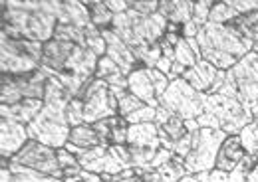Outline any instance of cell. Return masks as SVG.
<instances>
[{
	"label": "cell",
	"instance_id": "6f0895ef",
	"mask_svg": "<svg viewBox=\"0 0 258 182\" xmlns=\"http://www.w3.org/2000/svg\"><path fill=\"white\" fill-rule=\"evenodd\" d=\"M256 168H258V162H256Z\"/></svg>",
	"mask_w": 258,
	"mask_h": 182
},
{
	"label": "cell",
	"instance_id": "8d00e7d4",
	"mask_svg": "<svg viewBox=\"0 0 258 182\" xmlns=\"http://www.w3.org/2000/svg\"><path fill=\"white\" fill-rule=\"evenodd\" d=\"M129 10L141 16H153L159 10V0H127Z\"/></svg>",
	"mask_w": 258,
	"mask_h": 182
},
{
	"label": "cell",
	"instance_id": "4fadbf2b",
	"mask_svg": "<svg viewBox=\"0 0 258 182\" xmlns=\"http://www.w3.org/2000/svg\"><path fill=\"white\" fill-rule=\"evenodd\" d=\"M101 36H103V40H105V44H107V54H105V56L115 61L127 75L131 73V71H135V69L145 67L141 61L135 58L133 50H131L127 44H125L115 32L111 30V28L101 30Z\"/></svg>",
	"mask_w": 258,
	"mask_h": 182
},
{
	"label": "cell",
	"instance_id": "52a82bcc",
	"mask_svg": "<svg viewBox=\"0 0 258 182\" xmlns=\"http://www.w3.org/2000/svg\"><path fill=\"white\" fill-rule=\"evenodd\" d=\"M226 137L228 135L221 129H199V131H195L191 152L185 156L187 174H199V172L215 168L219 149L225 143Z\"/></svg>",
	"mask_w": 258,
	"mask_h": 182
},
{
	"label": "cell",
	"instance_id": "d590c367",
	"mask_svg": "<svg viewBox=\"0 0 258 182\" xmlns=\"http://www.w3.org/2000/svg\"><path fill=\"white\" fill-rule=\"evenodd\" d=\"M68 123L70 127H78L84 125V103L80 97H72L68 103Z\"/></svg>",
	"mask_w": 258,
	"mask_h": 182
},
{
	"label": "cell",
	"instance_id": "7dc6e473",
	"mask_svg": "<svg viewBox=\"0 0 258 182\" xmlns=\"http://www.w3.org/2000/svg\"><path fill=\"white\" fill-rule=\"evenodd\" d=\"M105 6L113 12V14H123L129 10V2L127 0H103Z\"/></svg>",
	"mask_w": 258,
	"mask_h": 182
},
{
	"label": "cell",
	"instance_id": "4dcf8cb0",
	"mask_svg": "<svg viewBox=\"0 0 258 182\" xmlns=\"http://www.w3.org/2000/svg\"><path fill=\"white\" fill-rule=\"evenodd\" d=\"M10 170H12V182H64L62 178L40 174L36 170H30L26 166H18V164H12Z\"/></svg>",
	"mask_w": 258,
	"mask_h": 182
},
{
	"label": "cell",
	"instance_id": "11a10c76",
	"mask_svg": "<svg viewBox=\"0 0 258 182\" xmlns=\"http://www.w3.org/2000/svg\"><path fill=\"white\" fill-rule=\"evenodd\" d=\"M250 127H252V133H254V137H256V143H258V119L250 123Z\"/></svg>",
	"mask_w": 258,
	"mask_h": 182
},
{
	"label": "cell",
	"instance_id": "8fae6325",
	"mask_svg": "<svg viewBox=\"0 0 258 182\" xmlns=\"http://www.w3.org/2000/svg\"><path fill=\"white\" fill-rule=\"evenodd\" d=\"M127 149L131 154L133 168H149L151 160L161 149L159 133L155 123H137L129 125L127 131Z\"/></svg>",
	"mask_w": 258,
	"mask_h": 182
},
{
	"label": "cell",
	"instance_id": "b9f144b4",
	"mask_svg": "<svg viewBox=\"0 0 258 182\" xmlns=\"http://www.w3.org/2000/svg\"><path fill=\"white\" fill-rule=\"evenodd\" d=\"M149 71H151V79H153V85H155V91H157V97H161L163 93L167 91V87H169V77L165 75V73H161L159 69H155V67H149Z\"/></svg>",
	"mask_w": 258,
	"mask_h": 182
},
{
	"label": "cell",
	"instance_id": "e575fe53",
	"mask_svg": "<svg viewBox=\"0 0 258 182\" xmlns=\"http://www.w3.org/2000/svg\"><path fill=\"white\" fill-rule=\"evenodd\" d=\"M215 0H197L193 8V22L203 28L205 24H209V14H211V8H213Z\"/></svg>",
	"mask_w": 258,
	"mask_h": 182
},
{
	"label": "cell",
	"instance_id": "1f68e13d",
	"mask_svg": "<svg viewBox=\"0 0 258 182\" xmlns=\"http://www.w3.org/2000/svg\"><path fill=\"white\" fill-rule=\"evenodd\" d=\"M84 32H86V48L92 50L97 58H103L107 54V44L101 36V30L96 28L94 24H90V26L84 28Z\"/></svg>",
	"mask_w": 258,
	"mask_h": 182
},
{
	"label": "cell",
	"instance_id": "9c48e42d",
	"mask_svg": "<svg viewBox=\"0 0 258 182\" xmlns=\"http://www.w3.org/2000/svg\"><path fill=\"white\" fill-rule=\"evenodd\" d=\"M159 105L183 119H197L205 113V93L197 91L183 77H179L169 83L167 91L159 97Z\"/></svg>",
	"mask_w": 258,
	"mask_h": 182
},
{
	"label": "cell",
	"instance_id": "f5cc1de1",
	"mask_svg": "<svg viewBox=\"0 0 258 182\" xmlns=\"http://www.w3.org/2000/svg\"><path fill=\"white\" fill-rule=\"evenodd\" d=\"M0 182H12V170L10 168H0Z\"/></svg>",
	"mask_w": 258,
	"mask_h": 182
},
{
	"label": "cell",
	"instance_id": "60d3db41",
	"mask_svg": "<svg viewBox=\"0 0 258 182\" xmlns=\"http://www.w3.org/2000/svg\"><path fill=\"white\" fill-rule=\"evenodd\" d=\"M226 2H228L240 16L258 12V0H226Z\"/></svg>",
	"mask_w": 258,
	"mask_h": 182
},
{
	"label": "cell",
	"instance_id": "e0dca14e",
	"mask_svg": "<svg viewBox=\"0 0 258 182\" xmlns=\"http://www.w3.org/2000/svg\"><path fill=\"white\" fill-rule=\"evenodd\" d=\"M127 89L139 97L145 105L149 107H159V97H157V91L153 85V79H151V71L149 67H141V69H135L127 75Z\"/></svg>",
	"mask_w": 258,
	"mask_h": 182
},
{
	"label": "cell",
	"instance_id": "ba28073f",
	"mask_svg": "<svg viewBox=\"0 0 258 182\" xmlns=\"http://www.w3.org/2000/svg\"><path fill=\"white\" fill-rule=\"evenodd\" d=\"M78 97L84 103V121L88 125H94L101 119L117 115V107H119L117 97L111 89V85L103 79L92 77Z\"/></svg>",
	"mask_w": 258,
	"mask_h": 182
},
{
	"label": "cell",
	"instance_id": "f1b7e54d",
	"mask_svg": "<svg viewBox=\"0 0 258 182\" xmlns=\"http://www.w3.org/2000/svg\"><path fill=\"white\" fill-rule=\"evenodd\" d=\"M236 16H238V12H236L226 0H219V2H215L213 8H211L209 22H211V24H230Z\"/></svg>",
	"mask_w": 258,
	"mask_h": 182
},
{
	"label": "cell",
	"instance_id": "ab89813d",
	"mask_svg": "<svg viewBox=\"0 0 258 182\" xmlns=\"http://www.w3.org/2000/svg\"><path fill=\"white\" fill-rule=\"evenodd\" d=\"M201 182H230V172L221 170V168H211V170H205V172H199L195 174Z\"/></svg>",
	"mask_w": 258,
	"mask_h": 182
},
{
	"label": "cell",
	"instance_id": "d6986e66",
	"mask_svg": "<svg viewBox=\"0 0 258 182\" xmlns=\"http://www.w3.org/2000/svg\"><path fill=\"white\" fill-rule=\"evenodd\" d=\"M14 85L22 93L24 99H42L46 95V83H48V73L44 69H36L32 73L24 75H10Z\"/></svg>",
	"mask_w": 258,
	"mask_h": 182
},
{
	"label": "cell",
	"instance_id": "f546056e",
	"mask_svg": "<svg viewBox=\"0 0 258 182\" xmlns=\"http://www.w3.org/2000/svg\"><path fill=\"white\" fill-rule=\"evenodd\" d=\"M54 40L86 46V32H84V28L74 26V24H58L56 32H54Z\"/></svg>",
	"mask_w": 258,
	"mask_h": 182
},
{
	"label": "cell",
	"instance_id": "7402d4cb",
	"mask_svg": "<svg viewBox=\"0 0 258 182\" xmlns=\"http://www.w3.org/2000/svg\"><path fill=\"white\" fill-rule=\"evenodd\" d=\"M217 73H219V69H217L215 65H211L209 61L201 60L199 63H195L193 67H187L181 77L197 91L207 93V91L211 89V85H213Z\"/></svg>",
	"mask_w": 258,
	"mask_h": 182
},
{
	"label": "cell",
	"instance_id": "ac0fdd59",
	"mask_svg": "<svg viewBox=\"0 0 258 182\" xmlns=\"http://www.w3.org/2000/svg\"><path fill=\"white\" fill-rule=\"evenodd\" d=\"M94 129L101 137L103 145H127V131L129 123L125 117H107L101 121L94 123Z\"/></svg>",
	"mask_w": 258,
	"mask_h": 182
},
{
	"label": "cell",
	"instance_id": "cb8c5ba5",
	"mask_svg": "<svg viewBox=\"0 0 258 182\" xmlns=\"http://www.w3.org/2000/svg\"><path fill=\"white\" fill-rule=\"evenodd\" d=\"M68 143L74 145V147H78L80 151H90V149H96L99 145H103V141L97 135L94 125H88V123L78 125V127H72Z\"/></svg>",
	"mask_w": 258,
	"mask_h": 182
},
{
	"label": "cell",
	"instance_id": "d6a6232c",
	"mask_svg": "<svg viewBox=\"0 0 258 182\" xmlns=\"http://www.w3.org/2000/svg\"><path fill=\"white\" fill-rule=\"evenodd\" d=\"M58 160H60V166L64 170V178L66 176H76V174H80L84 170L82 164H80V160H78V156L74 152L68 151L66 147L58 149Z\"/></svg>",
	"mask_w": 258,
	"mask_h": 182
},
{
	"label": "cell",
	"instance_id": "ffe728a7",
	"mask_svg": "<svg viewBox=\"0 0 258 182\" xmlns=\"http://www.w3.org/2000/svg\"><path fill=\"white\" fill-rule=\"evenodd\" d=\"M44 101L42 99H22L16 105H0V119L30 125L36 119V115L42 111Z\"/></svg>",
	"mask_w": 258,
	"mask_h": 182
},
{
	"label": "cell",
	"instance_id": "816d5d0a",
	"mask_svg": "<svg viewBox=\"0 0 258 182\" xmlns=\"http://www.w3.org/2000/svg\"><path fill=\"white\" fill-rule=\"evenodd\" d=\"M155 69H159L161 73H165V75H169V73H171V69H173V61L167 60V58H161V60L157 61Z\"/></svg>",
	"mask_w": 258,
	"mask_h": 182
},
{
	"label": "cell",
	"instance_id": "484cf974",
	"mask_svg": "<svg viewBox=\"0 0 258 182\" xmlns=\"http://www.w3.org/2000/svg\"><path fill=\"white\" fill-rule=\"evenodd\" d=\"M84 4L88 6L92 24H94L96 28H99V30L111 28V24H113V16H115V14L105 6L103 0H84Z\"/></svg>",
	"mask_w": 258,
	"mask_h": 182
},
{
	"label": "cell",
	"instance_id": "7c38bea8",
	"mask_svg": "<svg viewBox=\"0 0 258 182\" xmlns=\"http://www.w3.org/2000/svg\"><path fill=\"white\" fill-rule=\"evenodd\" d=\"M228 81L236 89V99L254 105L258 103V54L248 52L234 67L226 71Z\"/></svg>",
	"mask_w": 258,
	"mask_h": 182
},
{
	"label": "cell",
	"instance_id": "f907efd6",
	"mask_svg": "<svg viewBox=\"0 0 258 182\" xmlns=\"http://www.w3.org/2000/svg\"><path fill=\"white\" fill-rule=\"evenodd\" d=\"M225 79H226V71H221V69H219V73H217V77H215L211 89L207 91V93H219V89L225 85Z\"/></svg>",
	"mask_w": 258,
	"mask_h": 182
},
{
	"label": "cell",
	"instance_id": "7bdbcfd3",
	"mask_svg": "<svg viewBox=\"0 0 258 182\" xmlns=\"http://www.w3.org/2000/svg\"><path fill=\"white\" fill-rule=\"evenodd\" d=\"M191 147H193V133H187V135H183V137L177 141V145H175L173 152H175L177 156L185 158V156L191 152Z\"/></svg>",
	"mask_w": 258,
	"mask_h": 182
},
{
	"label": "cell",
	"instance_id": "603a6c76",
	"mask_svg": "<svg viewBox=\"0 0 258 182\" xmlns=\"http://www.w3.org/2000/svg\"><path fill=\"white\" fill-rule=\"evenodd\" d=\"M244 154H246V151H244V147H242V143H240V137H238V135H230V137H226L225 143H223L221 149H219L215 168H221V170L230 172V170H234V166L244 158Z\"/></svg>",
	"mask_w": 258,
	"mask_h": 182
},
{
	"label": "cell",
	"instance_id": "836d02e7",
	"mask_svg": "<svg viewBox=\"0 0 258 182\" xmlns=\"http://www.w3.org/2000/svg\"><path fill=\"white\" fill-rule=\"evenodd\" d=\"M117 73H125V71H123L115 61L111 60V58H107V56L99 58V61H97V69H96L97 79L107 81L109 77H113V75H117Z\"/></svg>",
	"mask_w": 258,
	"mask_h": 182
},
{
	"label": "cell",
	"instance_id": "ee69618b",
	"mask_svg": "<svg viewBox=\"0 0 258 182\" xmlns=\"http://www.w3.org/2000/svg\"><path fill=\"white\" fill-rule=\"evenodd\" d=\"M230 182H258V168L254 166L248 172H238V170H230Z\"/></svg>",
	"mask_w": 258,
	"mask_h": 182
},
{
	"label": "cell",
	"instance_id": "f6af8a7d",
	"mask_svg": "<svg viewBox=\"0 0 258 182\" xmlns=\"http://www.w3.org/2000/svg\"><path fill=\"white\" fill-rule=\"evenodd\" d=\"M173 156H175V152L169 151V149H165V147H161V149L157 151V154H155V158L151 160L149 168H159L161 164H165V162H169V160H171Z\"/></svg>",
	"mask_w": 258,
	"mask_h": 182
},
{
	"label": "cell",
	"instance_id": "681fc988",
	"mask_svg": "<svg viewBox=\"0 0 258 182\" xmlns=\"http://www.w3.org/2000/svg\"><path fill=\"white\" fill-rule=\"evenodd\" d=\"M199 30H201V28H199L193 20H191V22H187V24L183 26V34H181V36H183L185 40H195V38H197V34H199Z\"/></svg>",
	"mask_w": 258,
	"mask_h": 182
},
{
	"label": "cell",
	"instance_id": "7a4b0ae2",
	"mask_svg": "<svg viewBox=\"0 0 258 182\" xmlns=\"http://www.w3.org/2000/svg\"><path fill=\"white\" fill-rule=\"evenodd\" d=\"M197 44L201 50V58L215 65L221 71H228L242 60L248 52H252L254 42L244 38L228 24H205L197 34Z\"/></svg>",
	"mask_w": 258,
	"mask_h": 182
},
{
	"label": "cell",
	"instance_id": "2e32d148",
	"mask_svg": "<svg viewBox=\"0 0 258 182\" xmlns=\"http://www.w3.org/2000/svg\"><path fill=\"white\" fill-rule=\"evenodd\" d=\"M40 69V63L34 61L32 58L20 54L6 42H0V73L8 75H24Z\"/></svg>",
	"mask_w": 258,
	"mask_h": 182
},
{
	"label": "cell",
	"instance_id": "c3c4849f",
	"mask_svg": "<svg viewBox=\"0 0 258 182\" xmlns=\"http://www.w3.org/2000/svg\"><path fill=\"white\" fill-rule=\"evenodd\" d=\"M197 123H199L201 129H221V127H219V121H217L211 113H203L201 117H197Z\"/></svg>",
	"mask_w": 258,
	"mask_h": 182
},
{
	"label": "cell",
	"instance_id": "f35d334b",
	"mask_svg": "<svg viewBox=\"0 0 258 182\" xmlns=\"http://www.w3.org/2000/svg\"><path fill=\"white\" fill-rule=\"evenodd\" d=\"M238 137H240V143H242L244 151L248 152V154H258L256 137H254V133H252V127H250V125H246V127L238 133Z\"/></svg>",
	"mask_w": 258,
	"mask_h": 182
},
{
	"label": "cell",
	"instance_id": "30bf717a",
	"mask_svg": "<svg viewBox=\"0 0 258 182\" xmlns=\"http://www.w3.org/2000/svg\"><path fill=\"white\" fill-rule=\"evenodd\" d=\"M10 160H12V164L26 166V168L36 170L40 174H48V176L64 180V170H62L60 160H58V149L48 147V145H44L40 141L30 139L20 149V152H16Z\"/></svg>",
	"mask_w": 258,
	"mask_h": 182
},
{
	"label": "cell",
	"instance_id": "6da1fadb",
	"mask_svg": "<svg viewBox=\"0 0 258 182\" xmlns=\"http://www.w3.org/2000/svg\"><path fill=\"white\" fill-rule=\"evenodd\" d=\"M70 93L66 91L64 83L48 75L46 83V95H44V107L28 125V135L34 141H40L48 147L62 149L66 147L70 139V123H68V103H70Z\"/></svg>",
	"mask_w": 258,
	"mask_h": 182
},
{
	"label": "cell",
	"instance_id": "4316f807",
	"mask_svg": "<svg viewBox=\"0 0 258 182\" xmlns=\"http://www.w3.org/2000/svg\"><path fill=\"white\" fill-rule=\"evenodd\" d=\"M113 93H115V97H117V103H119V107H117V115L119 117H125L127 119L131 113H135V111H139L145 103L139 99V97H135L133 93L125 87H111Z\"/></svg>",
	"mask_w": 258,
	"mask_h": 182
},
{
	"label": "cell",
	"instance_id": "9f6ffc18",
	"mask_svg": "<svg viewBox=\"0 0 258 182\" xmlns=\"http://www.w3.org/2000/svg\"><path fill=\"white\" fill-rule=\"evenodd\" d=\"M250 113H252V119H258V103L250 105Z\"/></svg>",
	"mask_w": 258,
	"mask_h": 182
},
{
	"label": "cell",
	"instance_id": "83f0119b",
	"mask_svg": "<svg viewBox=\"0 0 258 182\" xmlns=\"http://www.w3.org/2000/svg\"><path fill=\"white\" fill-rule=\"evenodd\" d=\"M159 176H161V182H179L183 176H187V168H185V158L181 156H173L169 162L161 164L157 168Z\"/></svg>",
	"mask_w": 258,
	"mask_h": 182
},
{
	"label": "cell",
	"instance_id": "db71d44e",
	"mask_svg": "<svg viewBox=\"0 0 258 182\" xmlns=\"http://www.w3.org/2000/svg\"><path fill=\"white\" fill-rule=\"evenodd\" d=\"M179 182H201V180H199L195 174H187V176H183V178H181Z\"/></svg>",
	"mask_w": 258,
	"mask_h": 182
},
{
	"label": "cell",
	"instance_id": "277c9868",
	"mask_svg": "<svg viewBox=\"0 0 258 182\" xmlns=\"http://www.w3.org/2000/svg\"><path fill=\"white\" fill-rule=\"evenodd\" d=\"M111 30L115 32L131 50H135L141 46L159 44L167 32V20L159 12H155L153 16H141L133 10H127L123 14L113 16Z\"/></svg>",
	"mask_w": 258,
	"mask_h": 182
},
{
	"label": "cell",
	"instance_id": "bcb514c9",
	"mask_svg": "<svg viewBox=\"0 0 258 182\" xmlns=\"http://www.w3.org/2000/svg\"><path fill=\"white\" fill-rule=\"evenodd\" d=\"M64 182H103L101 176L96 174V172H88V170H82L80 174L76 176H66Z\"/></svg>",
	"mask_w": 258,
	"mask_h": 182
},
{
	"label": "cell",
	"instance_id": "8992f818",
	"mask_svg": "<svg viewBox=\"0 0 258 182\" xmlns=\"http://www.w3.org/2000/svg\"><path fill=\"white\" fill-rule=\"evenodd\" d=\"M205 113H211L219 121L221 131H225L228 137L238 135L246 125L254 121L250 105L219 93H205Z\"/></svg>",
	"mask_w": 258,
	"mask_h": 182
},
{
	"label": "cell",
	"instance_id": "3957f363",
	"mask_svg": "<svg viewBox=\"0 0 258 182\" xmlns=\"http://www.w3.org/2000/svg\"><path fill=\"white\" fill-rule=\"evenodd\" d=\"M97 61L99 58L86 46L52 38L44 44V58L40 69L58 79H92L96 77Z\"/></svg>",
	"mask_w": 258,
	"mask_h": 182
},
{
	"label": "cell",
	"instance_id": "5b68a950",
	"mask_svg": "<svg viewBox=\"0 0 258 182\" xmlns=\"http://www.w3.org/2000/svg\"><path fill=\"white\" fill-rule=\"evenodd\" d=\"M0 26H8L16 32L20 38L32 42H50L58 26L56 16L46 10H8L6 2H0Z\"/></svg>",
	"mask_w": 258,
	"mask_h": 182
},
{
	"label": "cell",
	"instance_id": "74e56055",
	"mask_svg": "<svg viewBox=\"0 0 258 182\" xmlns=\"http://www.w3.org/2000/svg\"><path fill=\"white\" fill-rule=\"evenodd\" d=\"M157 117V109L155 107H149V105H143L139 111L131 113L127 117L129 125H137V123H155Z\"/></svg>",
	"mask_w": 258,
	"mask_h": 182
},
{
	"label": "cell",
	"instance_id": "5bb4252c",
	"mask_svg": "<svg viewBox=\"0 0 258 182\" xmlns=\"http://www.w3.org/2000/svg\"><path fill=\"white\" fill-rule=\"evenodd\" d=\"M28 141H30L28 125L10 121V119H0V156L12 158Z\"/></svg>",
	"mask_w": 258,
	"mask_h": 182
},
{
	"label": "cell",
	"instance_id": "9a60e30c",
	"mask_svg": "<svg viewBox=\"0 0 258 182\" xmlns=\"http://www.w3.org/2000/svg\"><path fill=\"white\" fill-rule=\"evenodd\" d=\"M155 125H157V133H159V141H161V147L173 151L177 141L187 135V127H185V119L179 117V115H173L169 113L167 109H163L161 105L157 107V117H155Z\"/></svg>",
	"mask_w": 258,
	"mask_h": 182
},
{
	"label": "cell",
	"instance_id": "44dd1931",
	"mask_svg": "<svg viewBox=\"0 0 258 182\" xmlns=\"http://www.w3.org/2000/svg\"><path fill=\"white\" fill-rule=\"evenodd\" d=\"M193 0H159V14L169 24L185 26L193 20Z\"/></svg>",
	"mask_w": 258,
	"mask_h": 182
},
{
	"label": "cell",
	"instance_id": "d4e9b609",
	"mask_svg": "<svg viewBox=\"0 0 258 182\" xmlns=\"http://www.w3.org/2000/svg\"><path fill=\"white\" fill-rule=\"evenodd\" d=\"M201 60L203 58H201V50H199L197 40L181 38L177 48H175V61L173 63H179V65H183L187 69V67H193L195 63H199Z\"/></svg>",
	"mask_w": 258,
	"mask_h": 182
}]
</instances>
